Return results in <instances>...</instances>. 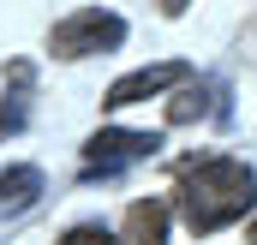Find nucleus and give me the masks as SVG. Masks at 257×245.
I'll return each instance as SVG.
<instances>
[{
  "mask_svg": "<svg viewBox=\"0 0 257 245\" xmlns=\"http://www.w3.org/2000/svg\"><path fill=\"white\" fill-rule=\"evenodd\" d=\"M257 203V174L233 156H197L180 168V215L192 233H215Z\"/></svg>",
  "mask_w": 257,
  "mask_h": 245,
  "instance_id": "f257e3e1",
  "label": "nucleus"
},
{
  "mask_svg": "<svg viewBox=\"0 0 257 245\" xmlns=\"http://www.w3.org/2000/svg\"><path fill=\"white\" fill-rule=\"evenodd\" d=\"M120 42H126V18L108 12V6H84V12H72V18L54 24V36H48V48H54L60 60L108 54V48H120Z\"/></svg>",
  "mask_w": 257,
  "mask_h": 245,
  "instance_id": "f03ea898",
  "label": "nucleus"
},
{
  "mask_svg": "<svg viewBox=\"0 0 257 245\" xmlns=\"http://www.w3.org/2000/svg\"><path fill=\"white\" fill-rule=\"evenodd\" d=\"M162 150V138L156 132H120V126H102L90 144H84V180H108V174H120V168H132V162H150Z\"/></svg>",
  "mask_w": 257,
  "mask_h": 245,
  "instance_id": "7ed1b4c3",
  "label": "nucleus"
},
{
  "mask_svg": "<svg viewBox=\"0 0 257 245\" xmlns=\"http://www.w3.org/2000/svg\"><path fill=\"white\" fill-rule=\"evenodd\" d=\"M186 78H192V66H186V60L138 66V72H126V78H120V84H114L102 102H108V108H132V102H150V96H162L168 84H186Z\"/></svg>",
  "mask_w": 257,
  "mask_h": 245,
  "instance_id": "20e7f679",
  "label": "nucleus"
},
{
  "mask_svg": "<svg viewBox=\"0 0 257 245\" xmlns=\"http://www.w3.org/2000/svg\"><path fill=\"white\" fill-rule=\"evenodd\" d=\"M30 90H36V66L12 60L6 66V96H0V138L24 132V120H30Z\"/></svg>",
  "mask_w": 257,
  "mask_h": 245,
  "instance_id": "39448f33",
  "label": "nucleus"
},
{
  "mask_svg": "<svg viewBox=\"0 0 257 245\" xmlns=\"http://www.w3.org/2000/svg\"><path fill=\"white\" fill-rule=\"evenodd\" d=\"M126 239L132 245H168V203L162 197H138L126 209Z\"/></svg>",
  "mask_w": 257,
  "mask_h": 245,
  "instance_id": "423d86ee",
  "label": "nucleus"
},
{
  "mask_svg": "<svg viewBox=\"0 0 257 245\" xmlns=\"http://www.w3.org/2000/svg\"><path fill=\"white\" fill-rule=\"evenodd\" d=\"M36 197H42V168L18 162V168H6V174H0V215H18V209H30Z\"/></svg>",
  "mask_w": 257,
  "mask_h": 245,
  "instance_id": "0eeeda50",
  "label": "nucleus"
},
{
  "mask_svg": "<svg viewBox=\"0 0 257 245\" xmlns=\"http://www.w3.org/2000/svg\"><path fill=\"white\" fill-rule=\"evenodd\" d=\"M215 108V84H192V90H180L174 102H168V120L174 126H192V120H203Z\"/></svg>",
  "mask_w": 257,
  "mask_h": 245,
  "instance_id": "6e6552de",
  "label": "nucleus"
},
{
  "mask_svg": "<svg viewBox=\"0 0 257 245\" xmlns=\"http://www.w3.org/2000/svg\"><path fill=\"white\" fill-rule=\"evenodd\" d=\"M60 245H114V233H108L102 221H78V227H66Z\"/></svg>",
  "mask_w": 257,
  "mask_h": 245,
  "instance_id": "1a4fd4ad",
  "label": "nucleus"
},
{
  "mask_svg": "<svg viewBox=\"0 0 257 245\" xmlns=\"http://www.w3.org/2000/svg\"><path fill=\"white\" fill-rule=\"evenodd\" d=\"M186 6H192V0H162V12H186Z\"/></svg>",
  "mask_w": 257,
  "mask_h": 245,
  "instance_id": "9d476101",
  "label": "nucleus"
},
{
  "mask_svg": "<svg viewBox=\"0 0 257 245\" xmlns=\"http://www.w3.org/2000/svg\"><path fill=\"white\" fill-rule=\"evenodd\" d=\"M251 245H257V221H251Z\"/></svg>",
  "mask_w": 257,
  "mask_h": 245,
  "instance_id": "9b49d317",
  "label": "nucleus"
}]
</instances>
